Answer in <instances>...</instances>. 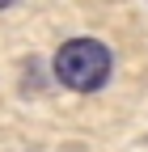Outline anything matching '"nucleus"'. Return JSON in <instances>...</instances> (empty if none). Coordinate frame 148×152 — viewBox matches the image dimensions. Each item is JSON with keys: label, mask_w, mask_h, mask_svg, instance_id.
<instances>
[{"label": "nucleus", "mask_w": 148, "mask_h": 152, "mask_svg": "<svg viewBox=\"0 0 148 152\" xmlns=\"http://www.w3.org/2000/svg\"><path fill=\"white\" fill-rule=\"evenodd\" d=\"M55 76L76 93H93L110 80V51L97 38H72L55 51Z\"/></svg>", "instance_id": "nucleus-1"}, {"label": "nucleus", "mask_w": 148, "mask_h": 152, "mask_svg": "<svg viewBox=\"0 0 148 152\" xmlns=\"http://www.w3.org/2000/svg\"><path fill=\"white\" fill-rule=\"evenodd\" d=\"M9 4H13V0H0V9H9Z\"/></svg>", "instance_id": "nucleus-2"}]
</instances>
